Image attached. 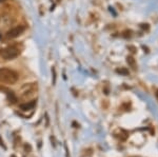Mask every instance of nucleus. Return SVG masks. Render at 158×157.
Listing matches in <instances>:
<instances>
[{
	"label": "nucleus",
	"instance_id": "7ed1b4c3",
	"mask_svg": "<svg viewBox=\"0 0 158 157\" xmlns=\"http://www.w3.org/2000/svg\"><path fill=\"white\" fill-rule=\"evenodd\" d=\"M25 27H23V25H17V27H13V29H11L10 31H7L6 33V37L10 38V39H13V38H16L20 36V35L22 34V33L24 32Z\"/></svg>",
	"mask_w": 158,
	"mask_h": 157
},
{
	"label": "nucleus",
	"instance_id": "39448f33",
	"mask_svg": "<svg viewBox=\"0 0 158 157\" xmlns=\"http://www.w3.org/2000/svg\"><path fill=\"white\" fill-rule=\"evenodd\" d=\"M128 63L133 69H135V60L133 57H128Z\"/></svg>",
	"mask_w": 158,
	"mask_h": 157
},
{
	"label": "nucleus",
	"instance_id": "20e7f679",
	"mask_svg": "<svg viewBox=\"0 0 158 157\" xmlns=\"http://www.w3.org/2000/svg\"><path fill=\"white\" fill-rule=\"evenodd\" d=\"M35 105H36V102H35V101H32V102H30V103L21 105H20V108H21L23 111H27V110H30V109H33L35 107Z\"/></svg>",
	"mask_w": 158,
	"mask_h": 157
},
{
	"label": "nucleus",
	"instance_id": "f257e3e1",
	"mask_svg": "<svg viewBox=\"0 0 158 157\" xmlns=\"http://www.w3.org/2000/svg\"><path fill=\"white\" fill-rule=\"evenodd\" d=\"M19 76L17 72L14 70L7 69V68H1L0 69V81L6 83V85H14L17 82Z\"/></svg>",
	"mask_w": 158,
	"mask_h": 157
},
{
	"label": "nucleus",
	"instance_id": "f03ea898",
	"mask_svg": "<svg viewBox=\"0 0 158 157\" xmlns=\"http://www.w3.org/2000/svg\"><path fill=\"white\" fill-rule=\"evenodd\" d=\"M20 54V51L17 47L15 45H11V47H7L6 49H3L0 53L1 57L6 60H12L14 58H16Z\"/></svg>",
	"mask_w": 158,
	"mask_h": 157
}]
</instances>
